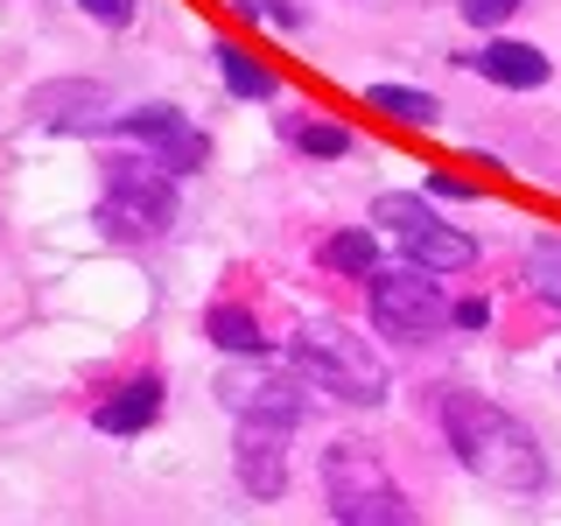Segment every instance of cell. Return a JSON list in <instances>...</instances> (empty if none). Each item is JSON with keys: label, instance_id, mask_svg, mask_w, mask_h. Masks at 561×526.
I'll use <instances>...</instances> for the list:
<instances>
[{"label": "cell", "instance_id": "obj_7", "mask_svg": "<svg viewBox=\"0 0 561 526\" xmlns=\"http://www.w3.org/2000/svg\"><path fill=\"white\" fill-rule=\"evenodd\" d=\"M288 428L280 421H260V414H239L232 428V464H239V484L253 491V499H280L288 491Z\"/></svg>", "mask_w": 561, "mask_h": 526}, {"label": "cell", "instance_id": "obj_17", "mask_svg": "<svg viewBox=\"0 0 561 526\" xmlns=\"http://www.w3.org/2000/svg\"><path fill=\"white\" fill-rule=\"evenodd\" d=\"M105 127H113V134H127V140H154V148H162V140L183 134V113H175V105H134V113L105 119Z\"/></svg>", "mask_w": 561, "mask_h": 526}, {"label": "cell", "instance_id": "obj_18", "mask_svg": "<svg viewBox=\"0 0 561 526\" xmlns=\"http://www.w3.org/2000/svg\"><path fill=\"white\" fill-rule=\"evenodd\" d=\"M204 330H210V344H218V351H245V358H260V351H267V338H260V323L245 309H210Z\"/></svg>", "mask_w": 561, "mask_h": 526}, {"label": "cell", "instance_id": "obj_3", "mask_svg": "<svg viewBox=\"0 0 561 526\" xmlns=\"http://www.w3.org/2000/svg\"><path fill=\"white\" fill-rule=\"evenodd\" d=\"M323 499L337 526H421V513L393 491V478L379 470L373 449H323Z\"/></svg>", "mask_w": 561, "mask_h": 526}, {"label": "cell", "instance_id": "obj_20", "mask_svg": "<svg viewBox=\"0 0 561 526\" xmlns=\"http://www.w3.org/2000/svg\"><path fill=\"white\" fill-rule=\"evenodd\" d=\"M519 8H526V0H463V22L470 28H499V22H513Z\"/></svg>", "mask_w": 561, "mask_h": 526}, {"label": "cell", "instance_id": "obj_10", "mask_svg": "<svg viewBox=\"0 0 561 526\" xmlns=\"http://www.w3.org/2000/svg\"><path fill=\"white\" fill-rule=\"evenodd\" d=\"M35 119H49V127H105V84H92V78L43 84V99H35Z\"/></svg>", "mask_w": 561, "mask_h": 526}, {"label": "cell", "instance_id": "obj_4", "mask_svg": "<svg viewBox=\"0 0 561 526\" xmlns=\"http://www.w3.org/2000/svg\"><path fill=\"white\" fill-rule=\"evenodd\" d=\"M449 309L443 288H435L428 267H414V260H400V267H379L373 274V323L386 330L393 344H428L449 330Z\"/></svg>", "mask_w": 561, "mask_h": 526}, {"label": "cell", "instance_id": "obj_9", "mask_svg": "<svg viewBox=\"0 0 561 526\" xmlns=\"http://www.w3.org/2000/svg\"><path fill=\"white\" fill-rule=\"evenodd\" d=\"M456 64L484 70L491 84H513V92H534V84H548V57H540L534 43H513V35H499V43H484L478 57H463V49H456Z\"/></svg>", "mask_w": 561, "mask_h": 526}, {"label": "cell", "instance_id": "obj_13", "mask_svg": "<svg viewBox=\"0 0 561 526\" xmlns=\"http://www.w3.org/2000/svg\"><path fill=\"white\" fill-rule=\"evenodd\" d=\"M288 148H302V155H316V162H337V155H351L358 140H351V127H337V119H288Z\"/></svg>", "mask_w": 561, "mask_h": 526}, {"label": "cell", "instance_id": "obj_6", "mask_svg": "<svg viewBox=\"0 0 561 526\" xmlns=\"http://www.w3.org/2000/svg\"><path fill=\"white\" fill-rule=\"evenodd\" d=\"M373 218H379L400 245H408V260H414V267H428V274H456V267H470V260H478L470 232H456V225L428 218V204H414V197H379Z\"/></svg>", "mask_w": 561, "mask_h": 526}, {"label": "cell", "instance_id": "obj_24", "mask_svg": "<svg viewBox=\"0 0 561 526\" xmlns=\"http://www.w3.org/2000/svg\"><path fill=\"white\" fill-rule=\"evenodd\" d=\"M428 190H435V197H463V204H470V190H463V175H428Z\"/></svg>", "mask_w": 561, "mask_h": 526}, {"label": "cell", "instance_id": "obj_12", "mask_svg": "<svg viewBox=\"0 0 561 526\" xmlns=\"http://www.w3.org/2000/svg\"><path fill=\"white\" fill-rule=\"evenodd\" d=\"M218 70H225V84H232L245 105H267L280 92V78L253 57V49H239V43H218Z\"/></svg>", "mask_w": 561, "mask_h": 526}, {"label": "cell", "instance_id": "obj_19", "mask_svg": "<svg viewBox=\"0 0 561 526\" xmlns=\"http://www.w3.org/2000/svg\"><path fill=\"white\" fill-rule=\"evenodd\" d=\"M154 162H162L169 175H190V169H204V134H197V127H183L175 140H162V148H154Z\"/></svg>", "mask_w": 561, "mask_h": 526}, {"label": "cell", "instance_id": "obj_1", "mask_svg": "<svg viewBox=\"0 0 561 526\" xmlns=\"http://www.w3.org/2000/svg\"><path fill=\"white\" fill-rule=\"evenodd\" d=\"M443 435L463 456V470H478L484 484L513 491V499H540L548 491V456H540L534 428L519 414H505L484 393H443Z\"/></svg>", "mask_w": 561, "mask_h": 526}, {"label": "cell", "instance_id": "obj_21", "mask_svg": "<svg viewBox=\"0 0 561 526\" xmlns=\"http://www.w3.org/2000/svg\"><path fill=\"white\" fill-rule=\"evenodd\" d=\"M78 8H84V14H99L105 28H127V22H134V0H78Z\"/></svg>", "mask_w": 561, "mask_h": 526}, {"label": "cell", "instance_id": "obj_16", "mask_svg": "<svg viewBox=\"0 0 561 526\" xmlns=\"http://www.w3.org/2000/svg\"><path fill=\"white\" fill-rule=\"evenodd\" d=\"M519 274H526V288H534L548 309H561V232H540Z\"/></svg>", "mask_w": 561, "mask_h": 526}, {"label": "cell", "instance_id": "obj_22", "mask_svg": "<svg viewBox=\"0 0 561 526\" xmlns=\"http://www.w3.org/2000/svg\"><path fill=\"white\" fill-rule=\"evenodd\" d=\"M253 14H267L280 28H302V8H288V0H253Z\"/></svg>", "mask_w": 561, "mask_h": 526}, {"label": "cell", "instance_id": "obj_8", "mask_svg": "<svg viewBox=\"0 0 561 526\" xmlns=\"http://www.w3.org/2000/svg\"><path fill=\"white\" fill-rule=\"evenodd\" d=\"M302 373H260V379H225V400H232L239 414H260V421H280V428H295L309 408L302 393Z\"/></svg>", "mask_w": 561, "mask_h": 526}, {"label": "cell", "instance_id": "obj_11", "mask_svg": "<svg viewBox=\"0 0 561 526\" xmlns=\"http://www.w3.org/2000/svg\"><path fill=\"white\" fill-rule=\"evenodd\" d=\"M154 414H162V379L140 373L127 393H113V400L92 414V428H99V435H140V428H154Z\"/></svg>", "mask_w": 561, "mask_h": 526}, {"label": "cell", "instance_id": "obj_14", "mask_svg": "<svg viewBox=\"0 0 561 526\" xmlns=\"http://www.w3.org/2000/svg\"><path fill=\"white\" fill-rule=\"evenodd\" d=\"M365 99H373L386 119H408V127H435V119H443V105L421 92V84H373Z\"/></svg>", "mask_w": 561, "mask_h": 526}, {"label": "cell", "instance_id": "obj_15", "mask_svg": "<svg viewBox=\"0 0 561 526\" xmlns=\"http://www.w3.org/2000/svg\"><path fill=\"white\" fill-rule=\"evenodd\" d=\"M323 267H330V274H351V281H373V274H379L373 232H337V239H323Z\"/></svg>", "mask_w": 561, "mask_h": 526}, {"label": "cell", "instance_id": "obj_23", "mask_svg": "<svg viewBox=\"0 0 561 526\" xmlns=\"http://www.w3.org/2000/svg\"><path fill=\"white\" fill-rule=\"evenodd\" d=\"M449 323H463V330H484V323H491V302H456V309H449Z\"/></svg>", "mask_w": 561, "mask_h": 526}, {"label": "cell", "instance_id": "obj_5", "mask_svg": "<svg viewBox=\"0 0 561 526\" xmlns=\"http://www.w3.org/2000/svg\"><path fill=\"white\" fill-rule=\"evenodd\" d=\"M169 218H175V175L162 162H127V169H113V183H105V204H99V225L113 239H154V232H169Z\"/></svg>", "mask_w": 561, "mask_h": 526}, {"label": "cell", "instance_id": "obj_2", "mask_svg": "<svg viewBox=\"0 0 561 526\" xmlns=\"http://www.w3.org/2000/svg\"><path fill=\"white\" fill-rule=\"evenodd\" d=\"M288 365L309 386L351 400V408H373V400H386V365L373 358V344H365V338H351L337 316H302V323H295V338H288Z\"/></svg>", "mask_w": 561, "mask_h": 526}]
</instances>
